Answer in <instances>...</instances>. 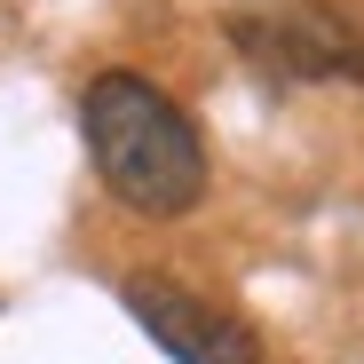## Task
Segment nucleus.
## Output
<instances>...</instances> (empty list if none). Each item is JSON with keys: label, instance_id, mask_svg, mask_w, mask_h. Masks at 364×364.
Wrapping results in <instances>:
<instances>
[{"label": "nucleus", "instance_id": "f257e3e1", "mask_svg": "<svg viewBox=\"0 0 364 364\" xmlns=\"http://www.w3.org/2000/svg\"><path fill=\"white\" fill-rule=\"evenodd\" d=\"M80 135L87 159L103 174V191L119 206H135L151 222H174L206 198V143L191 127L166 87H151L143 72H103L80 95Z\"/></svg>", "mask_w": 364, "mask_h": 364}, {"label": "nucleus", "instance_id": "f03ea898", "mask_svg": "<svg viewBox=\"0 0 364 364\" xmlns=\"http://www.w3.org/2000/svg\"><path fill=\"white\" fill-rule=\"evenodd\" d=\"M119 301H127V317H135L174 364H262V341H254L246 317L214 309L206 293L174 285V277H127Z\"/></svg>", "mask_w": 364, "mask_h": 364}]
</instances>
